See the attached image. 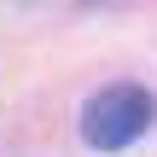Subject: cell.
Segmentation results:
<instances>
[{"label":"cell","mask_w":157,"mask_h":157,"mask_svg":"<svg viewBox=\"0 0 157 157\" xmlns=\"http://www.w3.org/2000/svg\"><path fill=\"white\" fill-rule=\"evenodd\" d=\"M151 117H157V99L146 87L111 82V87H99V93L82 105V140H87L93 151H122V146H134V140L151 128Z\"/></svg>","instance_id":"cell-1"}]
</instances>
